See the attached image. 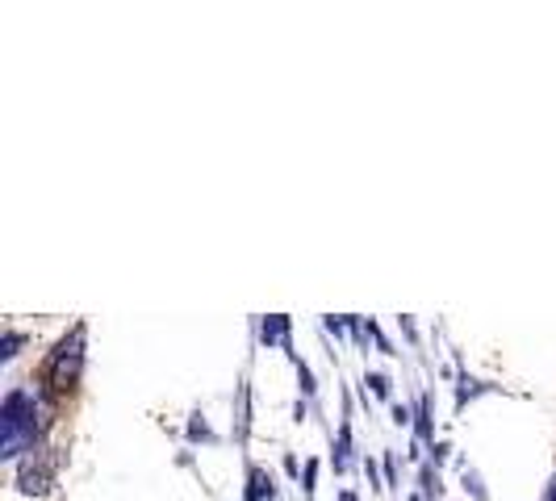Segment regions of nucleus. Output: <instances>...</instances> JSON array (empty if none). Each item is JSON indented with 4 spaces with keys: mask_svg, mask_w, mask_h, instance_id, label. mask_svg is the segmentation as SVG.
<instances>
[{
    "mask_svg": "<svg viewBox=\"0 0 556 501\" xmlns=\"http://www.w3.org/2000/svg\"><path fill=\"white\" fill-rule=\"evenodd\" d=\"M339 501H356V493H352V489H343V493H339Z\"/></svg>",
    "mask_w": 556,
    "mask_h": 501,
    "instance_id": "4be33fe9",
    "label": "nucleus"
},
{
    "mask_svg": "<svg viewBox=\"0 0 556 501\" xmlns=\"http://www.w3.org/2000/svg\"><path fill=\"white\" fill-rule=\"evenodd\" d=\"M297 364V380H301V393H306V401H314L318 397V385H314V376H310V368L301 364V360H293Z\"/></svg>",
    "mask_w": 556,
    "mask_h": 501,
    "instance_id": "ddd939ff",
    "label": "nucleus"
},
{
    "mask_svg": "<svg viewBox=\"0 0 556 501\" xmlns=\"http://www.w3.org/2000/svg\"><path fill=\"white\" fill-rule=\"evenodd\" d=\"M46 426H51V418H46V397L13 385L5 393V405H0V460H17V456L38 451Z\"/></svg>",
    "mask_w": 556,
    "mask_h": 501,
    "instance_id": "f257e3e1",
    "label": "nucleus"
},
{
    "mask_svg": "<svg viewBox=\"0 0 556 501\" xmlns=\"http://www.w3.org/2000/svg\"><path fill=\"white\" fill-rule=\"evenodd\" d=\"M243 501H276V481H272V472L260 468L256 460H247V489H243Z\"/></svg>",
    "mask_w": 556,
    "mask_h": 501,
    "instance_id": "39448f33",
    "label": "nucleus"
},
{
    "mask_svg": "<svg viewBox=\"0 0 556 501\" xmlns=\"http://www.w3.org/2000/svg\"><path fill=\"white\" fill-rule=\"evenodd\" d=\"M314 481H318V460L306 464V485H301V489H306V501H314V489H318Z\"/></svg>",
    "mask_w": 556,
    "mask_h": 501,
    "instance_id": "dca6fc26",
    "label": "nucleus"
},
{
    "mask_svg": "<svg viewBox=\"0 0 556 501\" xmlns=\"http://www.w3.org/2000/svg\"><path fill=\"white\" fill-rule=\"evenodd\" d=\"M439 493H444V485H439V472L427 464V468H423V497H427V501H439Z\"/></svg>",
    "mask_w": 556,
    "mask_h": 501,
    "instance_id": "f8f14e48",
    "label": "nucleus"
},
{
    "mask_svg": "<svg viewBox=\"0 0 556 501\" xmlns=\"http://www.w3.org/2000/svg\"><path fill=\"white\" fill-rule=\"evenodd\" d=\"M494 385H485V380H473V376H460V389H456V410H465V401L490 393Z\"/></svg>",
    "mask_w": 556,
    "mask_h": 501,
    "instance_id": "1a4fd4ad",
    "label": "nucleus"
},
{
    "mask_svg": "<svg viewBox=\"0 0 556 501\" xmlns=\"http://www.w3.org/2000/svg\"><path fill=\"white\" fill-rule=\"evenodd\" d=\"M331 464L335 472H347L352 468V422H339V439H335V451H331Z\"/></svg>",
    "mask_w": 556,
    "mask_h": 501,
    "instance_id": "0eeeda50",
    "label": "nucleus"
},
{
    "mask_svg": "<svg viewBox=\"0 0 556 501\" xmlns=\"http://www.w3.org/2000/svg\"><path fill=\"white\" fill-rule=\"evenodd\" d=\"M540 501H556V472H552V481L544 485V497Z\"/></svg>",
    "mask_w": 556,
    "mask_h": 501,
    "instance_id": "aec40b11",
    "label": "nucleus"
},
{
    "mask_svg": "<svg viewBox=\"0 0 556 501\" xmlns=\"http://www.w3.org/2000/svg\"><path fill=\"white\" fill-rule=\"evenodd\" d=\"M465 489H469L477 501H485V497H490V493H485V485H481V476H477L473 468H465Z\"/></svg>",
    "mask_w": 556,
    "mask_h": 501,
    "instance_id": "2eb2a0df",
    "label": "nucleus"
},
{
    "mask_svg": "<svg viewBox=\"0 0 556 501\" xmlns=\"http://www.w3.org/2000/svg\"><path fill=\"white\" fill-rule=\"evenodd\" d=\"M385 481H389V485H398V468H393V456L385 460Z\"/></svg>",
    "mask_w": 556,
    "mask_h": 501,
    "instance_id": "6ab92c4d",
    "label": "nucleus"
},
{
    "mask_svg": "<svg viewBox=\"0 0 556 501\" xmlns=\"http://www.w3.org/2000/svg\"><path fill=\"white\" fill-rule=\"evenodd\" d=\"M260 343L264 347H281L293 355V318L289 314H272V318H260ZM297 360V355H293Z\"/></svg>",
    "mask_w": 556,
    "mask_h": 501,
    "instance_id": "20e7f679",
    "label": "nucleus"
},
{
    "mask_svg": "<svg viewBox=\"0 0 556 501\" xmlns=\"http://www.w3.org/2000/svg\"><path fill=\"white\" fill-rule=\"evenodd\" d=\"M84 322H76L72 330L55 343V351L46 355L42 364V397L46 401H67L80 389V376H84Z\"/></svg>",
    "mask_w": 556,
    "mask_h": 501,
    "instance_id": "f03ea898",
    "label": "nucleus"
},
{
    "mask_svg": "<svg viewBox=\"0 0 556 501\" xmlns=\"http://www.w3.org/2000/svg\"><path fill=\"white\" fill-rule=\"evenodd\" d=\"M393 422H398V426L410 422V410H406V405H393Z\"/></svg>",
    "mask_w": 556,
    "mask_h": 501,
    "instance_id": "a211bd4d",
    "label": "nucleus"
},
{
    "mask_svg": "<svg viewBox=\"0 0 556 501\" xmlns=\"http://www.w3.org/2000/svg\"><path fill=\"white\" fill-rule=\"evenodd\" d=\"M235 401H239V418H235V439H239V447H247V439H251V385H247V380H239V389H235Z\"/></svg>",
    "mask_w": 556,
    "mask_h": 501,
    "instance_id": "423d86ee",
    "label": "nucleus"
},
{
    "mask_svg": "<svg viewBox=\"0 0 556 501\" xmlns=\"http://www.w3.org/2000/svg\"><path fill=\"white\" fill-rule=\"evenodd\" d=\"M55 476H59V451L55 447H38L17 464V493L46 497L55 489Z\"/></svg>",
    "mask_w": 556,
    "mask_h": 501,
    "instance_id": "7ed1b4c3",
    "label": "nucleus"
},
{
    "mask_svg": "<svg viewBox=\"0 0 556 501\" xmlns=\"http://www.w3.org/2000/svg\"><path fill=\"white\" fill-rule=\"evenodd\" d=\"M189 443H218L214 426L205 422V414H193V418H189Z\"/></svg>",
    "mask_w": 556,
    "mask_h": 501,
    "instance_id": "9d476101",
    "label": "nucleus"
},
{
    "mask_svg": "<svg viewBox=\"0 0 556 501\" xmlns=\"http://www.w3.org/2000/svg\"><path fill=\"white\" fill-rule=\"evenodd\" d=\"M26 343H30V334H21V330H9V334H5V347H0V360L9 364L13 355H17L21 347H26Z\"/></svg>",
    "mask_w": 556,
    "mask_h": 501,
    "instance_id": "9b49d317",
    "label": "nucleus"
},
{
    "mask_svg": "<svg viewBox=\"0 0 556 501\" xmlns=\"http://www.w3.org/2000/svg\"><path fill=\"white\" fill-rule=\"evenodd\" d=\"M448 451H452L448 443H431V456H435V464H439V460H448Z\"/></svg>",
    "mask_w": 556,
    "mask_h": 501,
    "instance_id": "f3484780",
    "label": "nucleus"
},
{
    "mask_svg": "<svg viewBox=\"0 0 556 501\" xmlns=\"http://www.w3.org/2000/svg\"><path fill=\"white\" fill-rule=\"evenodd\" d=\"M414 426H419V443H435V426H431V397L419 393V405H414Z\"/></svg>",
    "mask_w": 556,
    "mask_h": 501,
    "instance_id": "6e6552de",
    "label": "nucleus"
},
{
    "mask_svg": "<svg viewBox=\"0 0 556 501\" xmlns=\"http://www.w3.org/2000/svg\"><path fill=\"white\" fill-rule=\"evenodd\" d=\"M285 472H289V476H297V472H301V464H297V456H285Z\"/></svg>",
    "mask_w": 556,
    "mask_h": 501,
    "instance_id": "412c9836",
    "label": "nucleus"
},
{
    "mask_svg": "<svg viewBox=\"0 0 556 501\" xmlns=\"http://www.w3.org/2000/svg\"><path fill=\"white\" fill-rule=\"evenodd\" d=\"M364 385H373L377 397H389V376L385 372H364Z\"/></svg>",
    "mask_w": 556,
    "mask_h": 501,
    "instance_id": "4468645a",
    "label": "nucleus"
}]
</instances>
